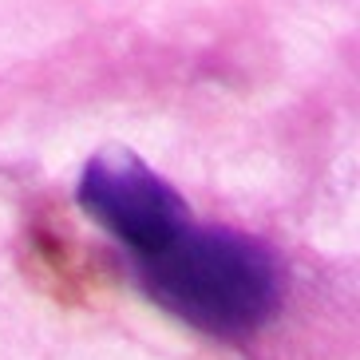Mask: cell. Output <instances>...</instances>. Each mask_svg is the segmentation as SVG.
I'll return each instance as SVG.
<instances>
[{"mask_svg": "<svg viewBox=\"0 0 360 360\" xmlns=\"http://www.w3.org/2000/svg\"><path fill=\"white\" fill-rule=\"evenodd\" d=\"M139 277L155 305L210 337H245L281 305V262L238 230L186 222L167 245L139 254Z\"/></svg>", "mask_w": 360, "mask_h": 360, "instance_id": "6da1fadb", "label": "cell"}, {"mask_svg": "<svg viewBox=\"0 0 360 360\" xmlns=\"http://www.w3.org/2000/svg\"><path fill=\"white\" fill-rule=\"evenodd\" d=\"M79 202L107 233H115L135 254H150V250L167 245L191 222L182 194L159 170H150L135 150L123 147L99 150L84 167Z\"/></svg>", "mask_w": 360, "mask_h": 360, "instance_id": "7a4b0ae2", "label": "cell"}]
</instances>
